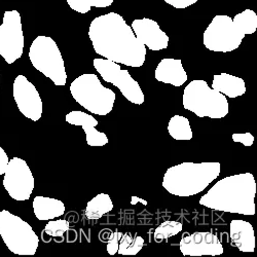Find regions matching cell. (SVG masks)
Wrapping results in <instances>:
<instances>
[{
	"mask_svg": "<svg viewBox=\"0 0 257 257\" xmlns=\"http://www.w3.org/2000/svg\"><path fill=\"white\" fill-rule=\"evenodd\" d=\"M89 38L94 51L107 60L130 67H141L145 63V46L116 13L95 18L89 27Z\"/></svg>",
	"mask_w": 257,
	"mask_h": 257,
	"instance_id": "obj_1",
	"label": "cell"
},
{
	"mask_svg": "<svg viewBox=\"0 0 257 257\" xmlns=\"http://www.w3.org/2000/svg\"><path fill=\"white\" fill-rule=\"evenodd\" d=\"M256 182L253 174L242 173L220 179L200 200V205L226 213L254 215Z\"/></svg>",
	"mask_w": 257,
	"mask_h": 257,
	"instance_id": "obj_2",
	"label": "cell"
},
{
	"mask_svg": "<svg viewBox=\"0 0 257 257\" xmlns=\"http://www.w3.org/2000/svg\"><path fill=\"white\" fill-rule=\"evenodd\" d=\"M256 29L257 15L252 10H245L233 19L217 15L204 32V46L212 52L229 53L239 49L245 35L255 33Z\"/></svg>",
	"mask_w": 257,
	"mask_h": 257,
	"instance_id": "obj_3",
	"label": "cell"
},
{
	"mask_svg": "<svg viewBox=\"0 0 257 257\" xmlns=\"http://www.w3.org/2000/svg\"><path fill=\"white\" fill-rule=\"evenodd\" d=\"M220 170V163H182L166 171L163 187L173 196H196L218 178Z\"/></svg>",
	"mask_w": 257,
	"mask_h": 257,
	"instance_id": "obj_4",
	"label": "cell"
},
{
	"mask_svg": "<svg viewBox=\"0 0 257 257\" xmlns=\"http://www.w3.org/2000/svg\"><path fill=\"white\" fill-rule=\"evenodd\" d=\"M182 104L184 109L199 117L223 118L228 113V101L220 92L211 89L205 80H192L184 89Z\"/></svg>",
	"mask_w": 257,
	"mask_h": 257,
	"instance_id": "obj_5",
	"label": "cell"
},
{
	"mask_svg": "<svg viewBox=\"0 0 257 257\" xmlns=\"http://www.w3.org/2000/svg\"><path fill=\"white\" fill-rule=\"evenodd\" d=\"M69 89L73 99L91 113L104 116L113 109L115 93L104 87L94 73H85L76 77Z\"/></svg>",
	"mask_w": 257,
	"mask_h": 257,
	"instance_id": "obj_6",
	"label": "cell"
},
{
	"mask_svg": "<svg viewBox=\"0 0 257 257\" xmlns=\"http://www.w3.org/2000/svg\"><path fill=\"white\" fill-rule=\"evenodd\" d=\"M29 59L33 67L62 87L67 82V73L62 54L56 41L50 37L37 36L30 47Z\"/></svg>",
	"mask_w": 257,
	"mask_h": 257,
	"instance_id": "obj_7",
	"label": "cell"
},
{
	"mask_svg": "<svg viewBox=\"0 0 257 257\" xmlns=\"http://www.w3.org/2000/svg\"><path fill=\"white\" fill-rule=\"evenodd\" d=\"M0 235L9 250L17 255H34L39 245L31 225L8 210L0 212Z\"/></svg>",
	"mask_w": 257,
	"mask_h": 257,
	"instance_id": "obj_8",
	"label": "cell"
},
{
	"mask_svg": "<svg viewBox=\"0 0 257 257\" xmlns=\"http://www.w3.org/2000/svg\"><path fill=\"white\" fill-rule=\"evenodd\" d=\"M93 65L102 78L106 82L115 85L127 101L137 105L144 103V94L139 83L131 76L130 72L121 69L118 63L105 58H96L93 61Z\"/></svg>",
	"mask_w": 257,
	"mask_h": 257,
	"instance_id": "obj_9",
	"label": "cell"
},
{
	"mask_svg": "<svg viewBox=\"0 0 257 257\" xmlns=\"http://www.w3.org/2000/svg\"><path fill=\"white\" fill-rule=\"evenodd\" d=\"M24 34L21 15L18 11H7L0 25V56L8 64L15 63L23 55Z\"/></svg>",
	"mask_w": 257,
	"mask_h": 257,
	"instance_id": "obj_10",
	"label": "cell"
},
{
	"mask_svg": "<svg viewBox=\"0 0 257 257\" xmlns=\"http://www.w3.org/2000/svg\"><path fill=\"white\" fill-rule=\"evenodd\" d=\"M4 178V186L10 197L16 201H27L34 189V177L27 163L14 158L9 161Z\"/></svg>",
	"mask_w": 257,
	"mask_h": 257,
	"instance_id": "obj_11",
	"label": "cell"
},
{
	"mask_svg": "<svg viewBox=\"0 0 257 257\" xmlns=\"http://www.w3.org/2000/svg\"><path fill=\"white\" fill-rule=\"evenodd\" d=\"M14 98L21 113L32 121H37L42 116V100L35 85L26 76L18 75L14 81Z\"/></svg>",
	"mask_w": 257,
	"mask_h": 257,
	"instance_id": "obj_12",
	"label": "cell"
},
{
	"mask_svg": "<svg viewBox=\"0 0 257 257\" xmlns=\"http://www.w3.org/2000/svg\"><path fill=\"white\" fill-rule=\"evenodd\" d=\"M179 248L184 256H215L223 254L224 251L217 235L207 231L184 233Z\"/></svg>",
	"mask_w": 257,
	"mask_h": 257,
	"instance_id": "obj_13",
	"label": "cell"
},
{
	"mask_svg": "<svg viewBox=\"0 0 257 257\" xmlns=\"http://www.w3.org/2000/svg\"><path fill=\"white\" fill-rule=\"evenodd\" d=\"M131 28L141 44L151 51H162L168 48L169 36L156 21L148 18L136 19L132 22Z\"/></svg>",
	"mask_w": 257,
	"mask_h": 257,
	"instance_id": "obj_14",
	"label": "cell"
},
{
	"mask_svg": "<svg viewBox=\"0 0 257 257\" xmlns=\"http://www.w3.org/2000/svg\"><path fill=\"white\" fill-rule=\"evenodd\" d=\"M65 119L68 123L73 125H81L87 137V143L89 146H104L108 143L105 133H102L96 130V125H98V120L91 114L85 113L83 111L74 110L69 112Z\"/></svg>",
	"mask_w": 257,
	"mask_h": 257,
	"instance_id": "obj_15",
	"label": "cell"
},
{
	"mask_svg": "<svg viewBox=\"0 0 257 257\" xmlns=\"http://www.w3.org/2000/svg\"><path fill=\"white\" fill-rule=\"evenodd\" d=\"M155 77L158 81L172 84L174 87H181L187 80V73L180 59L165 58L157 66Z\"/></svg>",
	"mask_w": 257,
	"mask_h": 257,
	"instance_id": "obj_16",
	"label": "cell"
},
{
	"mask_svg": "<svg viewBox=\"0 0 257 257\" xmlns=\"http://www.w3.org/2000/svg\"><path fill=\"white\" fill-rule=\"evenodd\" d=\"M231 246L237 247L242 252H254L255 237L254 228L248 221L234 219L229 225Z\"/></svg>",
	"mask_w": 257,
	"mask_h": 257,
	"instance_id": "obj_17",
	"label": "cell"
},
{
	"mask_svg": "<svg viewBox=\"0 0 257 257\" xmlns=\"http://www.w3.org/2000/svg\"><path fill=\"white\" fill-rule=\"evenodd\" d=\"M212 89L216 90L228 98L241 97L246 93L245 80L241 77L222 72L213 76Z\"/></svg>",
	"mask_w": 257,
	"mask_h": 257,
	"instance_id": "obj_18",
	"label": "cell"
},
{
	"mask_svg": "<svg viewBox=\"0 0 257 257\" xmlns=\"http://www.w3.org/2000/svg\"><path fill=\"white\" fill-rule=\"evenodd\" d=\"M65 205L60 200L37 196L33 200V211L38 220H52L65 213Z\"/></svg>",
	"mask_w": 257,
	"mask_h": 257,
	"instance_id": "obj_19",
	"label": "cell"
},
{
	"mask_svg": "<svg viewBox=\"0 0 257 257\" xmlns=\"http://www.w3.org/2000/svg\"><path fill=\"white\" fill-rule=\"evenodd\" d=\"M113 209V203L107 194H99L92 199L84 210V215L90 220H98Z\"/></svg>",
	"mask_w": 257,
	"mask_h": 257,
	"instance_id": "obj_20",
	"label": "cell"
},
{
	"mask_svg": "<svg viewBox=\"0 0 257 257\" xmlns=\"http://www.w3.org/2000/svg\"><path fill=\"white\" fill-rule=\"evenodd\" d=\"M169 135L175 140L188 141L192 139V130L188 118L182 115H174L171 117L168 124Z\"/></svg>",
	"mask_w": 257,
	"mask_h": 257,
	"instance_id": "obj_21",
	"label": "cell"
},
{
	"mask_svg": "<svg viewBox=\"0 0 257 257\" xmlns=\"http://www.w3.org/2000/svg\"><path fill=\"white\" fill-rule=\"evenodd\" d=\"M144 246V240L138 233L134 235L131 232L122 233L119 241L117 253L120 255H136Z\"/></svg>",
	"mask_w": 257,
	"mask_h": 257,
	"instance_id": "obj_22",
	"label": "cell"
},
{
	"mask_svg": "<svg viewBox=\"0 0 257 257\" xmlns=\"http://www.w3.org/2000/svg\"><path fill=\"white\" fill-rule=\"evenodd\" d=\"M69 8L81 15L87 14L93 7L104 9L110 7L114 0H66Z\"/></svg>",
	"mask_w": 257,
	"mask_h": 257,
	"instance_id": "obj_23",
	"label": "cell"
},
{
	"mask_svg": "<svg viewBox=\"0 0 257 257\" xmlns=\"http://www.w3.org/2000/svg\"><path fill=\"white\" fill-rule=\"evenodd\" d=\"M183 228V225L179 221H172L168 220L161 223L155 230L154 238L155 241L158 243L163 242L164 240H168L171 237H174L177 233H179Z\"/></svg>",
	"mask_w": 257,
	"mask_h": 257,
	"instance_id": "obj_24",
	"label": "cell"
},
{
	"mask_svg": "<svg viewBox=\"0 0 257 257\" xmlns=\"http://www.w3.org/2000/svg\"><path fill=\"white\" fill-rule=\"evenodd\" d=\"M70 228V224L67 220L59 219V220H51L47 223L44 232L48 233L53 238H62L64 233H66Z\"/></svg>",
	"mask_w": 257,
	"mask_h": 257,
	"instance_id": "obj_25",
	"label": "cell"
},
{
	"mask_svg": "<svg viewBox=\"0 0 257 257\" xmlns=\"http://www.w3.org/2000/svg\"><path fill=\"white\" fill-rule=\"evenodd\" d=\"M121 237H122V232L114 231L111 233L108 242H107V252L109 253V255H114L117 253L118 245Z\"/></svg>",
	"mask_w": 257,
	"mask_h": 257,
	"instance_id": "obj_26",
	"label": "cell"
},
{
	"mask_svg": "<svg viewBox=\"0 0 257 257\" xmlns=\"http://www.w3.org/2000/svg\"><path fill=\"white\" fill-rule=\"evenodd\" d=\"M232 140L234 142L242 143L244 146H251L254 142V136L251 133H244V134H232Z\"/></svg>",
	"mask_w": 257,
	"mask_h": 257,
	"instance_id": "obj_27",
	"label": "cell"
},
{
	"mask_svg": "<svg viewBox=\"0 0 257 257\" xmlns=\"http://www.w3.org/2000/svg\"><path fill=\"white\" fill-rule=\"evenodd\" d=\"M164 2L175 9L183 10L197 4L199 0H164Z\"/></svg>",
	"mask_w": 257,
	"mask_h": 257,
	"instance_id": "obj_28",
	"label": "cell"
},
{
	"mask_svg": "<svg viewBox=\"0 0 257 257\" xmlns=\"http://www.w3.org/2000/svg\"><path fill=\"white\" fill-rule=\"evenodd\" d=\"M9 161H10L9 157H8L7 153L5 152V149L0 146V175L5 174Z\"/></svg>",
	"mask_w": 257,
	"mask_h": 257,
	"instance_id": "obj_29",
	"label": "cell"
},
{
	"mask_svg": "<svg viewBox=\"0 0 257 257\" xmlns=\"http://www.w3.org/2000/svg\"><path fill=\"white\" fill-rule=\"evenodd\" d=\"M138 203H141L142 205H145V206L148 204L147 201L142 200V199H140V198H137L136 196H133V197H132V200H131V204H132V205H136V204H138Z\"/></svg>",
	"mask_w": 257,
	"mask_h": 257,
	"instance_id": "obj_30",
	"label": "cell"
}]
</instances>
